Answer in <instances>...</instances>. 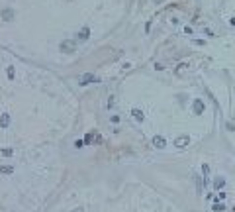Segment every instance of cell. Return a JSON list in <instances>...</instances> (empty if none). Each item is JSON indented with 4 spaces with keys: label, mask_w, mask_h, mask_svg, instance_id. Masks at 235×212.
Returning a JSON list of instances; mask_svg holds the SVG:
<instances>
[{
    "label": "cell",
    "mask_w": 235,
    "mask_h": 212,
    "mask_svg": "<svg viewBox=\"0 0 235 212\" xmlns=\"http://www.w3.org/2000/svg\"><path fill=\"white\" fill-rule=\"evenodd\" d=\"M153 143H155L157 147H163V145H165V140H163V137L159 136V137H155V140H153Z\"/></svg>",
    "instance_id": "1"
},
{
    "label": "cell",
    "mask_w": 235,
    "mask_h": 212,
    "mask_svg": "<svg viewBox=\"0 0 235 212\" xmlns=\"http://www.w3.org/2000/svg\"><path fill=\"white\" fill-rule=\"evenodd\" d=\"M216 187H218V189L223 187V179H216Z\"/></svg>",
    "instance_id": "5"
},
{
    "label": "cell",
    "mask_w": 235,
    "mask_h": 212,
    "mask_svg": "<svg viewBox=\"0 0 235 212\" xmlns=\"http://www.w3.org/2000/svg\"><path fill=\"white\" fill-rule=\"evenodd\" d=\"M184 143H188V137H178V140H176V145H178V147H184Z\"/></svg>",
    "instance_id": "2"
},
{
    "label": "cell",
    "mask_w": 235,
    "mask_h": 212,
    "mask_svg": "<svg viewBox=\"0 0 235 212\" xmlns=\"http://www.w3.org/2000/svg\"><path fill=\"white\" fill-rule=\"evenodd\" d=\"M75 212H82V208H77V210H75Z\"/></svg>",
    "instance_id": "6"
},
{
    "label": "cell",
    "mask_w": 235,
    "mask_h": 212,
    "mask_svg": "<svg viewBox=\"0 0 235 212\" xmlns=\"http://www.w3.org/2000/svg\"><path fill=\"white\" fill-rule=\"evenodd\" d=\"M133 116H135V120H143V112H139V110H133Z\"/></svg>",
    "instance_id": "3"
},
{
    "label": "cell",
    "mask_w": 235,
    "mask_h": 212,
    "mask_svg": "<svg viewBox=\"0 0 235 212\" xmlns=\"http://www.w3.org/2000/svg\"><path fill=\"white\" fill-rule=\"evenodd\" d=\"M155 2H161V0H155Z\"/></svg>",
    "instance_id": "7"
},
{
    "label": "cell",
    "mask_w": 235,
    "mask_h": 212,
    "mask_svg": "<svg viewBox=\"0 0 235 212\" xmlns=\"http://www.w3.org/2000/svg\"><path fill=\"white\" fill-rule=\"evenodd\" d=\"M223 208H225L223 204H214V210H216V212H219V210H223Z\"/></svg>",
    "instance_id": "4"
}]
</instances>
